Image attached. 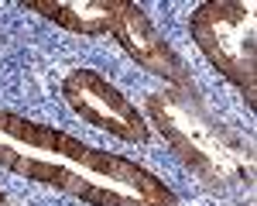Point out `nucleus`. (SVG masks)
<instances>
[{
	"mask_svg": "<svg viewBox=\"0 0 257 206\" xmlns=\"http://www.w3.org/2000/svg\"><path fill=\"white\" fill-rule=\"evenodd\" d=\"M148 121L158 127L165 144L199 182L206 185H250L254 144L240 138L202 103L199 89H158L148 93Z\"/></svg>",
	"mask_w": 257,
	"mask_h": 206,
	"instance_id": "f03ea898",
	"label": "nucleus"
},
{
	"mask_svg": "<svg viewBox=\"0 0 257 206\" xmlns=\"http://www.w3.org/2000/svg\"><path fill=\"white\" fill-rule=\"evenodd\" d=\"M189 35L206 62L254 110L257 103V7L254 0H206L189 18Z\"/></svg>",
	"mask_w": 257,
	"mask_h": 206,
	"instance_id": "7ed1b4c3",
	"label": "nucleus"
},
{
	"mask_svg": "<svg viewBox=\"0 0 257 206\" xmlns=\"http://www.w3.org/2000/svg\"><path fill=\"white\" fill-rule=\"evenodd\" d=\"M0 168L86 206H178L175 189L134 158L93 148L14 110H0Z\"/></svg>",
	"mask_w": 257,
	"mask_h": 206,
	"instance_id": "f257e3e1",
	"label": "nucleus"
},
{
	"mask_svg": "<svg viewBox=\"0 0 257 206\" xmlns=\"http://www.w3.org/2000/svg\"><path fill=\"white\" fill-rule=\"evenodd\" d=\"M62 96L69 103V110L93 124L96 131H106L127 144H148L151 141V127L148 117L138 110V103L123 96L106 76H99L96 69H72L62 79Z\"/></svg>",
	"mask_w": 257,
	"mask_h": 206,
	"instance_id": "20e7f679",
	"label": "nucleus"
},
{
	"mask_svg": "<svg viewBox=\"0 0 257 206\" xmlns=\"http://www.w3.org/2000/svg\"><path fill=\"white\" fill-rule=\"evenodd\" d=\"M110 38L117 41L120 48L127 52V59L134 62L138 69H144L148 76L165 79L172 89H196L185 59L165 41V35L151 24V18L144 14L141 4H134V0H120L117 21H113Z\"/></svg>",
	"mask_w": 257,
	"mask_h": 206,
	"instance_id": "39448f33",
	"label": "nucleus"
},
{
	"mask_svg": "<svg viewBox=\"0 0 257 206\" xmlns=\"http://www.w3.org/2000/svg\"><path fill=\"white\" fill-rule=\"evenodd\" d=\"M0 206H11V199H7V192L0 189Z\"/></svg>",
	"mask_w": 257,
	"mask_h": 206,
	"instance_id": "0eeeda50",
	"label": "nucleus"
},
{
	"mask_svg": "<svg viewBox=\"0 0 257 206\" xmlns=\"http://www.w3.org/2000/svg\"><path fill=\"white\" fill-rule=\"evenodd\" d=\"M24 7L72 35L103 38L113 31L120 0H24Z\"/></svg>",
	"mask_w": 257,
	"mask_h": 206,
	"instance_id": "423d86ee",
	"label": "nucleus"
}]
</instances>
